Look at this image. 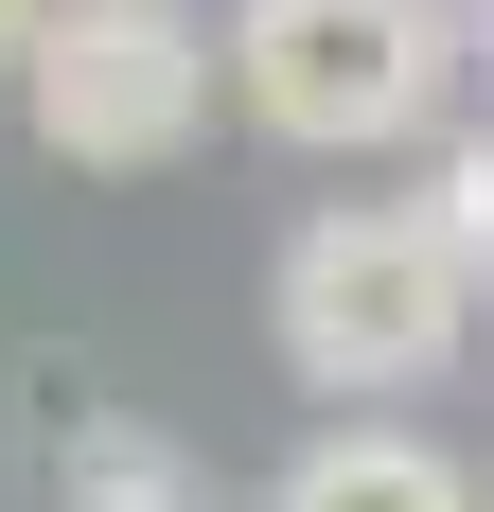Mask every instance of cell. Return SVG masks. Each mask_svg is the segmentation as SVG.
<instances>
[{
  "label": "cell",
  "mask_w": 494,
  "mask_h": 512,
  "mask_svg": "<svg viewBox=\"0 0 494 512\" xmlns=\"http://www.w3.org/2000/svg\"><path fill=\"white\" fill-rule=\"evenodd\" d=\"M265 336H283V371L318 407H406V389H442L477 354V265L424 195H336L265 265Z\"/></svg>",
  "instance_id": "6da1fadb"
},
{
  "label": "cell",
  "mask_w": 494,
  "mask_h": 512,
  "mask_svg": "<svg viewBox=\"0 0 494 512\" xmlns=\"http://www.w3.org/2000/svg\"><path fill=\"white\" fill-rule=\"evenodd\" d=\"M459 53L477 18L459 0H230V106L300 159H406L442 142Z\"/></svg>",
  "instance_id": "7a4b0ae2"
},
{
  "label": "cell",
  "mask_w": 494,
  "mask_h": 512,
  "mask_svg": "<svg viewBox=\"0 0 494 512\" xmlns=\"http://www.w3.org/2000/svg\"><path fill=\"white\" fill-rule=\"evenodd\" d=\"M212 89H230V36H212L195 0H53L36 53H18V106H36V142L71 177H159V159H195Z\"/></svg>",
  "instance_id": "3957f363"
},
{
  "label": "cell",
  "mask_w": 494,
  "mask_h": 512,
  "mask_svg": "<svg viewBox=\"0 0 494 512\" xmlns=\"http://www.w3.org/2000/svg\"><path fill=\"white\" fill-rule=\"evenodd\" d=\"M265 512H494V495H477V460L424 442L406 407H336V424L283 460V495H265Z\"/></svg>",
  "instance_id": "277c9868"
},
{
  "label": "cell",
  "mask_w": 494,
  "mask_h": 512,
  "mask_svg": "<svg viewBox=\"0 0 494 512\" xmlns=\"http://www.w3.org/2000/svg\"><path fill=\"white\" fill-rule=\"evenodd\" d=\"M53 512H212V477H195L177 424L89 407V424H71V460H53Z\"/></svg>",
  "instance_id": "5b68a950"
},
{
  "label": "cell",
  "mask_w": 494,
  "mask_h": 512,
  "mask_svg": "<svg viewBox=\"0 0 494 512\" xmlns=\"http://www.w3.org/2000/svg\"><path fill=\"white\" fill-rule=\"evenodd\" d=\"M424 212L459 230V265H477V301H494V124H459V142H424Z\"/></svg>",
  "instance_id": "8992f818"
},
{
  "label": "cell",
  "mask_w": 494,
  "mask_h": 512,
  "mask_svg": "<svg viewBox=\"0 0 494 512\" xmlns=\"http://www.w3.org/2000/svg\"><path fill=\"white\" fill-rule=\"evenodd\" d=\"M36 18H53V0H0V89H18V53H36Z\"/></svg>",
  "instance_id": "52a82bcc"
},
{
  "label": "cell",
  "mask_w": 494,
  "mask_h": 512,
  "mask_svg": "<svg viewBox=\"0 0 494 512\" xmlns=\"http://www.w3.org/2000/svg\"><path fill=\"white\" fill-rule=\"evenodd\" d=\"M477 53H494V0H477Z\"/></svg>",
  "instance_id": "ba28073f"
},
{
  "label": "cell",
  "mask_w": 494,
  "mask_h": 512,
  "mask_svg": "<svg viewBox=\"0 0 494 512\" xmlns=\"http://www.w3.org/2000/svg\"><path fill=\"white\" fill-rule=\"evenodd\" d=\"M459 18H477V0H459Z\"/></svg>",
  "instance_id": "9c48e42d"
}]
</instances>
